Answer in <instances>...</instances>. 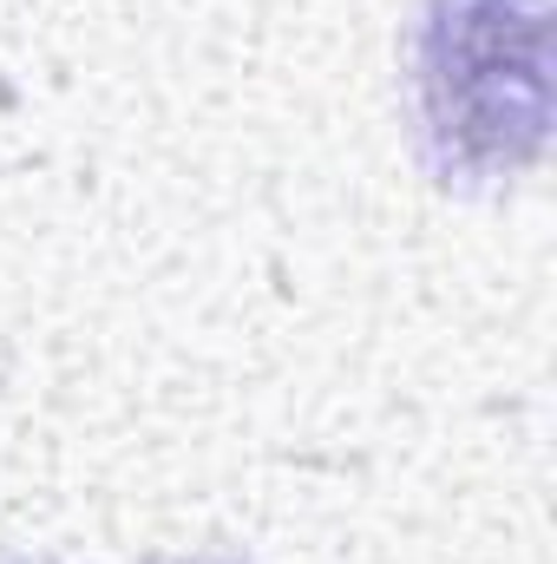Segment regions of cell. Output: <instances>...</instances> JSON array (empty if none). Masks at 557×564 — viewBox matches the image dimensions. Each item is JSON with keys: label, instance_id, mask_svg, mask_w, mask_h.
<instances>
[{"label": "cell", "instance_id": "6da1fadb", "mask_svg": "<svg viewBox=\"0 0 557 564\" xmlns=\"http://www.w3.org/2000/svg\"><path fill=\"white\" fill-rule=\"evenodd\" d=\"M545 0H426L414 33L419 139L446 177H505L551 132Z\"/></svg>", "mask_w": 557, "mask_h": 564}, {"label": "cell", "instance_id": "7a4b0ae2", "mask_svg": "<svg viewBox=\"0 0 557 564\" xmlns=\"http://www.w3.org/2000/svg\"><path fill=\"white\" fill-rule=\"evenodd\" d=\"M0 564H13V558H0ZM197 564H243V558H197Z\"/></svg>", "mask_w": 557, "mask_h": 564}]
</instances>
